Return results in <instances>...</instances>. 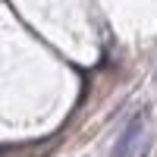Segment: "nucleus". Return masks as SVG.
Listing matches in <instances>:
<instances>
[{
	"label": "nucleus",
	"instance_id": "obj_1",
	"mask_svg": "<svg viewBox=\"0 0 157 157\" xmlns=\"http://www.w3.org/2000/svg\"><path fill=\"white\" fill-rule=\"evenodd\" d=\"M145 141V116L135 113L132 120H129V126L120 132V138H116L113 145V157H132L138 151V145Z\"/></svg>",
	"mask_w": 157,
	"mask_h": 157
}]
</instances>
